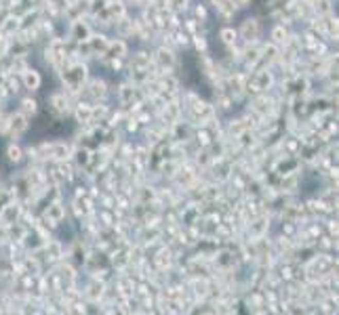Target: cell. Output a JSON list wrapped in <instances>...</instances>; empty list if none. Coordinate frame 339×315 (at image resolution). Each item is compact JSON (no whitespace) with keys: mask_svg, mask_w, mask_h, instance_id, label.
I'll use <instances>...</instances> for the list:
<instances>
[{"mask_svg":"<svg viewBox=\"0 0 339 315\" xmlns=\"http://www.w3.org/2000/svg\"><path fill=\"white\" fill-rule=\"evenodd\" d=\"M9 126H11V130H13L15 134H21V132H24V130L28 128V122H26L24 116H15V118H11Z\"/></svg>","mask_w":339,"mask_h":315,"instance_id":"1","label":"cell"},{"mask_svg":"<svg viewBox=\"0 0 339 315\" xmlns=\"http://www.w3.org/2000/svg\"><path fill=\"white\" fill-rule=\"evenodd\" d=\"M221 40H223L225 44H234V42H236V32H234V30H230V28L221 30Z\"/></svg>","mask_w":339,"mask_h":315,"instance_id":"4","label":"cell"},{"mask_svg":"<svg viewBox=\"0 0 339 315\" xmlns=\"http://www.w3.org/2000/svg\"><path fill=\"white\" fill-rule=\"evenodd\" d=\"M272 36H274L276 42H284V40H287V30H284V28H276V30L272 32Z\"/></svg>","mask_w":339,"mask_h":315,"instance_id":"6","label":"cell"},{"mask_svg":"<svg viewBox=\"0 0 339 315\" xmlns=\"http://www.w3.org/2000/svg\"><path fill=\"white\" fill-rule=\"evenodd\" d=\"M242 34H244L246 38L255 36V34H257V21H253V19H246V21H244V26H242Z\"/></svg>","mask_w":339,"mask_h":315,"instance_id":"3","label":"cell"},{"mask_svg":"<svg viewBox=\"0 0 339 315\" xmlns=\"http://www.w3.org/2000/svg\"><path fill=\"white\" fill-rule=\"evenodd\" d=\"M230 3H232V7L236 9V7H246L248 0H230Z\"/></svg>","mask_w":339,"mask_h":315,"instance_id":"8","label":"cell"},{"mask_svg":"<svg viewBox=\"0 0 339 315\" xmlns=\"http://www.w3.org/2000/svg\"><path fill=\"white\" fill-rule=\"evenodd\" d=\"M24 82H26V86L28 88H32V91H34V88H38L40 86V76H38V72H26L24 74Z\"/></svg>","mask_w":339,"mask_h":315,"instance_id":"2","label":"cell"},{"mask_svg":"<svg viewBox=\"0 0 339 315\" xmlns=\"http://www.w3.org/2000/svg\"><path fill=\"white\" fill-rule=\"evenodd\" d=\"M24 111H32V114H34V111H36V101L34 99H26L24 101Z\"/></svg>","mask_w":339,"mask_h":315,"instance_id":"7","label":"cell"},{"mask_svg":"<svg viewBox=\"0 0 339 315\" xmlns=\"http://www.w3.org/2000/svg\"><path fill=\"white\" fill-rule=\"evenodd\" d=\"M9 160H11V162H19V160H21V149H19L17 145H11V147H9Z\"/></svg>","mask_w":339,"mask_h":315,"instance_id":"5","label":"cell"}]
</instances>
